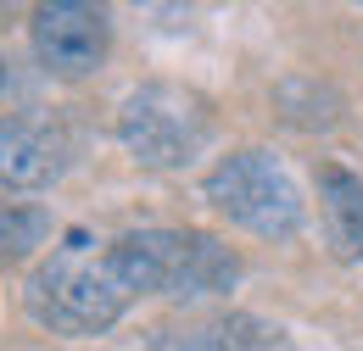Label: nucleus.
<instances>
[{
	"mask_svg": "<svg viewBox=\"0 0 363 351\" xmlns=\"http://www.w3.org/2000/svg\"><path fill=\"white\" fill-rule=\"evenodd\" d=\"M274 112L302 134H318V129H335L341 123V89L335 84H318V79H285L274 89Z\"/></svg>",
	"mask_w": 363,
	"mask_h": 351,
	"instance_id": "obj_8",
	"label": "nucleus"
},
{
	"mask_svg": "<svg viewBox=\"0 0 363 351\" xmlns=\"http://www.w3.org/2000/svg\"><path fill=\"white\" fill-rule=\"evenodd\" d=\"M218 340L224 351H291V335L257 312H218Z\"/></svg>",
	"mask_w": 363,
	"mask_h": 351,
	"instance_id": "obj_10",
	"label": "nucleus"
},
{
	"mask_svg": "<svg viewBox=\"0 0 363 351\" xmlns=\"http://www.w3.org/2000/svg\"><path fill=\"white\" fill-rule=\"evenodd\" d=\"M145 351H224L218 340V318H190V323H168V329H157Z\"/></svg>",
	"mask_w": 363,
	"mask_h": 351,
	"instance_id": "obj_11",
	"label": "nucleus"
},
{
	"mask_svg": "<svg viewBox=\"0 0 363 351\" xmlns=\"http://www.w3.org/2000/svg\"><path fill=\"white\" fill-rule=\"evenodd\" d=\"M118 139H123V151L135 156L140 168L179 173L213 139V100L190 84L151 79V84L123 95V106H118Z\"/></svg>",
	"mask_w": 363,
	"mask_h": 351,
	"instance_id": "obj_3",
	"label": "nucleus"
},
{
	"mask_svg": "<svg viewBox=\"0 0 363 351\" xmlns=\"http://www.w3.org/2000/svg\"><path fill=\"white\" fill-rule=\"evenodd\" d=\"M28 318L45 323L50 335H106L123 312H129V284L112 267V246L95 240L90 229H67L62 246H50V257L28 273Z\"/></svg>",
	"mask_w": 363,
	"mask_h": 351,
	"instance_id": "obj_1",
	"label": "nucleus"
},
{
	"mask_svg": "<svg viewBox=\"0 0 363 351\" xmlns=\"http://www.w3.org/2000/svg\"><path fill=\"white\" fill-rule=\"evenodd\" d=\"M28 40L40 67L56 79H90L112 50V17L106 6H84V0H56L40 6L28 23Z\"/></svg>",
	"mask_w": 363,
	"mask_h": 351,
	"instance_id": "obj_5",
	"label": "nucleus"
},
{
	"mask_svg": "<svg viewBox=\"0 0 363 351\" xmlns=\"http://www.w3.org/2000/svg\"><path fill=\"white\" fill-rule=\"evenodd\" d=\"M0 89H6V62H0Z\"/></svg>",
	"mask_w": 363,
	"mask_h": 351,
	"instance_id": "obj_12",
	"label": "nucleus"
},
{
	"mask_svg": "<svg viewBox=\"0 0 363 351\" xmlns=\"http://www.w3.org/2000/svg\"><path fill=\"white\" fill-rule=\"evenodd\" d=\"M112 246V267L129 296H168V301H207L240 284V257L207 229H129Z\"/></svg>",
	"mask_w": 363,
	"mask_h": 351,
	"instance_id": "obj_2",
	"label": "nucleus"
},
{
	"mask_svg": "<svg viewBox=\"0 0 363 351\" xmlns=\"http://www.w3.org/2000/svg\"><path fill=\"white\" fill-rule=\"evenodd\" d=\"M50 240V212L28 201H0V267H17Z\"/></svg>",
	"mask_w": 363,
	"mask_h": 351,
	"instance_id": "obj_9",
	"label": "nucleus"
},
{
	"mask_svg": "<svg viewBox=\"0 0 363 351\" xmlns=\"http://www.w3.org/2000/svg\"><path fill=\"white\" fill-rule=\"evenodd\" d=\"M318 218L335 263H363V178L341 162H318Z\"/></svg>",
	"mask_w": 363,
	"mask_h": 351,
	"instance_id": "obj_7",
	"label": "nucleus"
},
{
	"mask_svg": "<svg viewBox=\"0 0 363 351\" xmlns=\"http://www.w3.org/2000/svg\"><path fill=\"white\" fill-rule=\"evenodd\" d=\"M201 195L224 212L235 229L257 234V240H296L308 223V201L296 190V178L285 173V162L263 145H240L213 162V173L201 178Z\"/></svg>",
	"mask_w": 363,
	"mask_h": 351,
	"instance_id": "obj_4",
	"label": "nucleus"
},
{
	"mask_svg": "<svg viewBox=\"0 0 363 351\" xmlns=\"http://www.w3.org/2000/svg\"><path fill=\"white\" fill-rule=\"evenodd\" d=\"M67 156L73 145L50 117H0V190H50Z\"/></svg>",
	"mask_w": 363,
	"mask_h": 351,
	"instance_id": "obj_6",
	"label": "nucleus"
}]
</instances>
